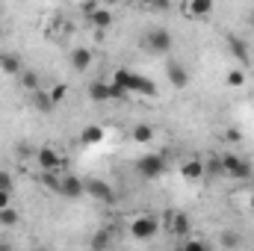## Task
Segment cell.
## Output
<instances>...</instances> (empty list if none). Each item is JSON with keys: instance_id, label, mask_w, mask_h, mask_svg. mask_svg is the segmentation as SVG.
Listing matches in <instances>:
<instances>
[{"instance_id": "6da1fadb", "label": "cell", "mask_w": 254, "mask_h": 251, "mask_svg": "<svg viewBox=\"0 0 254 251\" xmlns=\"http://www.w3.org/2000/svg\"><path fill=\"white\" fill-rule=\"evenodd\" d=\"M110 86H113V98H125V95L154 98V95H157L154 80H148V77H142V74H136V71H127V68H116Z\"/></svg>"}, {"instance_id": "7a4b0ae2", "label": "cell", "mask_w": 254, "mask_h": 251, "mask_svg": "<svg viewBox=\"0 0 254 251\" xmlns=\"http://www.w3.org/2000/svg\"><path fill=\"white\" fill-rule=\"evenodd\" d=\"M172 33L166 30V27H154V30H148L145 36H142V48L151 54V57H166V54H172Z\"/></svg>"}, {"instance_id": "3957f363", "label": "cell", "mask_w": 254, "mask_h": 251, "mask_svg": "<svg viewBox=\"0 0 254 251\" xmlns=\"http://www.w3.org/2000/svg\"><path fill=\"white\" fill-rule=\"evenodd\" d=\"M166 157L163 154H145V157H139L136 160V175L142 178V181H160L163 175H166Z\"/></svg>"}, {"instance_id": "277c9868", "label": "cell", "mask_w": 254, "mask_h": 251, "mask_svg": "<svg viewBox=\"0 0 254 251\" xmlns=\"http://www.w3.org/2000/svg\"><path fill=\"white\" fill-rule=\"evenodd\" d=\"M127 231H130V237H133V240H139V243L154 240V237H157V231H160V219H154V216H148V213L133 216V219L127 222Z\"/></svg>"}, {"instance_id": "5b68a950", "label": "cell", "mask_w": 254, "mask_h": 251, "mask_svg": "<svg viewBox=\"0 0 254 251\" xmlns=\"http://www.w3.org/2000/svg\"><path fill=\"white\" fill-rule=\"evenodd\" d=\"M222 160V172H225V178H234V181H249L252 178V163L246 160V157H240V154H222L219 157Z\"/></svg>"}, {"instance_id": "8992f818", "label": "cell", "mask_w": 254, "mask_h": 251, "mask_svg": "<svg viewBox=\"0 0 254 251\" xmlns=\"http://www.w3.org/2000/svg\"><path fill=\"white\" fill-rule=\"evenodd\" d=\"M36 163L42 172H63V154L57 148H39L36 151Z\"/></svg>"}, {"instance_id": "52a82bcc", "label": "cell", "mask_w": 254, "mask_h": 251, "mask_svg": "<svg viewBox=\"0 0 254 251\" xmlns=\"http://www.w3.org/2000/svg\"><path fill=\"white\" fill-rule=\"evenodd\" d=\"M86 195L95 198L98 204H116V192L107 181H86Z\"/></svg>"}, {"instance_id": "ba28073f", "label": "cell", "mask_w": 254, "mask_h": 251, "mask_svg": "<svg viewBox=\"0 0 254 251\" xmlns=\"http://www.w3.org/2000/svg\"><path fill=\"white\" fill-rule=\"evenodd\" d=\"M166 77H169V83L175 89H187L190 86V71H187V65L181 60H169L166 63Z\"/></svg>"}, {"instance_id": "9c48e42d", "label": "cell", "mask_w": 254, "mask_h": 251, "mask_svg": "<svg viewBox=\"0 0 254 251\" xmlns=\"http://www.w3.org/2000/svg\"><path fill=\"white\" fill-rule=\"evenodd\" d=\"M166 231L172 234V237H187L192 231V222H190V216L187 213H181V210H175V213H169V219H166Z\"/></svg>"}, {"instance_id": "30bf717a", "label": "cell", "mask_w": 254, "mask_h": 251, "mask_svg": "<svg viewBox=\"0 0 254 251\" xmlns=\"http://www.w3.org/2000/svg\"><path fill=\"white\" fill-rule=\"evenodd\" d=\"M181 178H184L187 184L204 181V178H207V166H204V160H201V157H190V160L181 166Z\"/></svg>"}, {"instance_id": "8fae6325", "label": "cell", "mask_w": 254, "mask_h": 251, "mask_svg": "<svg viewBox=\"0 0 254 251\" xmlns=\"http://www.w3.org/2000/svg\"><path fill=\"white\" fill-rule=\"evenodd\" d=\"M57 195H63V198H83V195H86V181H80V178H74V175H63Z\"/></svg>"}, {"instance_id": "7c38bea8", "label": "cell", "mask_w": 254, "mask_h": 251, "mask_svg": "<svg viewBox=\"0 0 254 251\" xmlns=\"http://www.w3.org/2000/svg\"><path fill=\"white\" fill-rule=\"evenodd\" d=\"M184 15L187 18H210L213 0H184Z\"/></svg>"}, {"instance_id": "4fadbf2b", "label": "cell", "mask_w": 254, "mask_h": 251, "mask_svg": "<svg viewBox=\"0 0 254 251\" xmlns=\"http://www.w3.org/2000/svg\"><path fill=\"white\" fill-rule=\"evenodd\" d=\"M30 107H33L36 113H42V116H48V113H54V110H57V104L51 101V95H48L45 89L30 92Z\"/></svg>"}, {"instance_id": "5bb4252c", "label": "cell", "mask_w": 254, "mask_h": 251, "mask_svg": "<svg viewBox=\"0 0 254 251\" xmlns=\"http://www.w3.org/2000/svg\"><path fill=\"white\" fill-rule=\"evenodd\" d=\"M228 48H231V54H234V60L243 65L252 63V48L246 45V39H240V36H228Z\"/></svg>"}, {"instance_id": "9a60e30c", "label": "cell", "mask_w": 254, "mask_h": 251, "mask_svg": "<svg viewBox=\"0 0 254 251\" xmlns=\"http://www.w3.org/2000/svg\"><path fill=\"white\" fill-rule=\"evenodd\" d=\"M89 21H92V27L95 30H110V24H113V12L107 9V6H95V9H89Z\"/></svg>"}, {"instance_id": "2e32d148", "label": "cell", "mask_w": 254, "mask_h": 251, "mask_svg": "<svg viewBox=\"0 0 254 251\" xmlns=\"http://www.w3.org/2000/svg\"><path fill=\"white\" fill-rule=\"evenodd\" d=\"M89 98L95 104H107V101H113V86L104 80H95V83H89Z\"/></svg>"}, {"instance_id": "e0dca14e", "label": "cell", "mask_w": 254, "mask_h": 251, "mask_svg": "<svg viewBox=\"0 0 254 251\" xmlns=\"http://www.w3.org/2000/svg\"><path fill=\"white\" fill-rule=\"evenodd\" d=\"M0 71H3L6 77H18V74L24 71L21 57H18V54H0Z\"/></svg>"}, {"instance_id": "ac0fdd59", "label": "cell", "mask_w": 254, "mask_h": 251, "mask_svg": "<svg viewBox=\"0 0 254 251\" xmlns=\"http://www.w3.org/2000/svg\"><path fill=\"white\" fill-rule=\"evenodd\" d=\"M92 65V51L89 48H74L71 51V68L74 71H86Z\"/></svg>"}, {"instance_id": "d6986e66", "label": "cell", "mask_w": 254, "mask_h": 251, "mask_svg": "<svg viewBox=\"0 0 254 251\" xmlns=\"http://www.w3.org/2000/svg\"><path fill=\"white\" fill-rule=\"evenodd\" d=\"M80 142H83V145H101V142H104V127H98V125L83 127Z\"/></svg>"}, {"instance_id": "ffe728a7", "label": "cell", "mask_w": 254, "mask_h": 251, "mask_svg": "<svg viewBox=\"0 0 254 251\" xmlns=\"http://www.w3.org/2000/svg\"><path fill=\"white\" fill-rule=\"evenodd\" d=\"M130 136H133L136 145H151V142H154V127L151 125H136L130 130Z\"/></svg>"}, {"instance_id": "44dd1931", "label": "cell", "mask_w": 254, "mask_h": 251, "mask_svg": "<svg viewBox=\"0 0 254 251\" xmlns=\"http://www.w3.org/2000/svg\"><path fill=\"white\" fill-rule=\"evenodd\" d=\"M15 225H18V210L9 204L0 210V228H15Z\"/></svg>"}, {"instance_id": "7402d4cb", "label": "cell", "mask_w": 254, "mask_h": 251, "mask_svg": "<svg viewBox=\"0 0 254 251\" xmlns=\"http://www.w3.org/2000/svg\"><path fill=\"white\" fill-rule=\"evenodd\" d=\"M18 77H21V86H24L27 92H36V89H42V86H39V74H36V71H21Z\"/></svg>"}, {"instance_id": "603a6c76", "label": "cell", "mask_w": 254, "mask_h": 251, "mask_svg": "<svg viewBox=\"0 0 254 251\" xmlns=\"http://www.w3.org/2000/svg\"><path fill=\"white\" fill-rule=\"evenodd\" d=\"M60 172H42V184L51 189V192H60Z\"/></svg>"}, {"instance_id": "cb8c5ba5", "label": "cell", "mask_w": 254, "mask_h": 251, "mask_svg": "<svg viewBox=\"0 0 254 251\" xmlns=\"http://www.w3.org/2000/svg\"><path fill=\"white\" fill-rule=\"evenodd\" d=\"M219 243H222L225 249H237V246H240L243 240H240V237H237L234 231H222V237H219Z\"/></svg>"}, {"instance_id": "d4e9b609", "label": "cell", "mask_w": 254, "mask_h": 251, "mask_svg": "<svg viewBox=\"0 0 254 251\" xmlns=\"http://www.w3.org/2000/svg\"><path fill=\"white\" fill-rule=\"evenodd\" d=\"M107 246H113V237H110L107 231H98V234L92 237V249H107Z\"/></svg>"}, {"instance_id": "484cf974", "label": "cell", "mask_w": 254, "mask_h": 251, "mask_svg": "<svg viewBox=\"0 0 254 251\" xmlns=\"http://www.w3.org/2000/svg\"><path fill=\"white\" fill-rule=\"evenodd\" d=\"M48 95H51V101H54V104H63L65 95H68V86H65V83H57L54 89H48Z\"/></svg>"}, {"instance_id": "4316f807", "label": "cell", "mask_w": 254, "mask_h": 251, "mask_svg": "<svg viewBox=\"0 0 254 251\" xmlns=\"http://www.w3.org/2000/svg\"><path fill=\"white\" fill-rule=\"evenodd\" d=\"M225 83H228L231 89H240V86L246 83V71H231V74L225 77Z\"/></svg>"}, {"instance_id": "83f0119b", "label": "cell", "mask_w": 254, "mask_h": 251, "mask_svg": "<svg viewBox=\"0 0 254 251\" xmlns=\"http://www.w3.org/2000/svg\"><path fill=\"white\" fill-rule=\"evenodd\" d=\"M204 166H207V175H210V178H222V175H225L219 157H210V163H204Z\"/></svg>"}, {"instance_id": "f1b7e54d", "label": "cell", "mask_w": 254, "mask_h": 251, "mask_svg": "<svg viewBox=\"0 0 254 251\" xmlns=\"http://www.w3.org/2000/svg\"><path fill=\"white\" fill-rule=\"evenodd\" d=\"M184 249H190V251H207V243H204V240H187V243H184Z\"/></svg>"}, {"instance_id": "f546056e", "label": "cell", "mask_w": 254, "mask_h": 251, "mask_svg": "<svg viewBox=\"0 0 254 251\" xmlns=\"http://www.w3.org/2000/svg\"><path fill=\"white\" fill-rule=\"evenodd\" d=\"M12 204V189H0V210Z\"/></svg>"}, {"instance_id": "4dcf8cb0", "label": "cell", "mask_w": 254, "mask_h": 251, "mask_svg": "<svg viewBox=\"0 0 254 251\" xmlns=\"http://www.w3.org/2000/svg\"><path fill=\"white\" fill-rule=\"evenodd\" d=\"M0 189H12V178L6 172H0Z\"/></svg>"}, {"instance_id": "1f68e13d", "label": "cell", "mask_w": 254, "mask_h": 251, "mask_svg": "<svg viewBox=\"0 0 254 251\" xmlns=\"http://www.w3.org/2000/svg\"><path fill=\"white\" fill-rule=\"evenodd\" d=\"M139 6H145V9H151V6H157V0H136Z\"/></svg>"}, {"instance_id": "d6a6232c", "label": "cell", "mask_w": 254, "mask_h": 251, "mask_svg": "<svg viewBox=\"0 0 254 251\" xmlns=\"http://www.w3.org/2000/svg\"><path fill=\"white\" fill-rule=\"evenodd\" d=\"M246 204H249V210H254V189L249 192V201H246Z\"/></svg>"}, {"instance_id": "836d02e7", "label": "cell", "mask_w": 254, "mask_h": 251, "mask_svg": "<svg viewBox=\"0 0 254 251\" xmlns=\"http://www.w3.org/2000/svg\"><path fill=\"white\" fill-rule=\"evenodd\" d=\"M157 6H169V0H157Z\"/></svg>"}, {"instance_id": "e575fe53", "label": "cell", "mask_w": 254, "mask_h": 251, "mask_svg": "<svg viewBox=\"0 0 254 251\" xmlns=\"http://www.w3.org/2000/svg\"><path fill=\"white\" fill-rule=\"evenodd\" d=\"M101 3H107V6H113V3H119V0H101Z\"/></svg>"}]
</instances>
